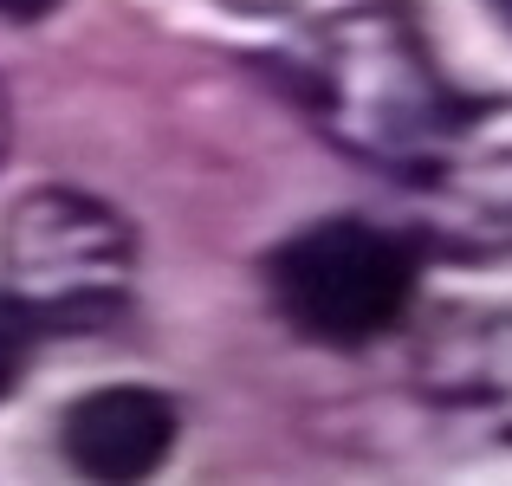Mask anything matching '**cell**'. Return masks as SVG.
<instances>
[{
  "label": "cell",
  "mask_w": 512,
  "mask_h": 486,
  "mask_svg": "<svg viewBox=\"0 0 512 486\" xmlns=\"http://www.w3.org/2000/svg\"><path fill=\"white\" fill-rule=\"evenodd\" d=\"M292 98L363 169L415 182L474 91L441 72L402 0H350L292 46Z\"/></svg>",
  "instance_id": "1"
},
{
  "label": "cell",
  "mask_w": 512,
  "mask_h": 486,
  "mask_svg": "<svg viewBox=\"0 0 512 486\" xmlns=\"http://www.w3.org/2000/svg\"><path fill=\"white\" fill-rule=\"evenodd\" d=\"M0 292L33 331H104L137 292V227L85 188H26L0 221Z\"/></svg>",
  "instance_id": "2"
},
{
  "label": "cell",
  "mask_w": 512,
  "mask_h": 486,
  "mask_svg": "<svg viewBox=\"0 0 512 486\" xmlns=\"http://www.w3.org/2000/svg\"><path fill=\"white\" fill-rule=\"evenodd\" d=\"M415 240L357 214H331L266 253V299L299 337L331 350L396 331L415 299Z\"/></svg>",
  "instance_id": "3"
},
{
  "label": "cell",
  "mask_w": 512,
  "mask_h": 486,
  "mask_svg": "<svg viewBox=\"0 0 512 486\" xmlns=\"http://www.w3.org/2000/svg\"><path fill=\"white\" fill-rule=\"evenodd\" d=\"M415 247L454 266L512 260V98H467L415 182Z\"/></svg>",
  "instance_id": "4"
},
{
  "label": "cell",
  "mask_w": 512,
  "mask_h": 486,
  "mask_svg": "<svg viewBox=\"0 0 512 486\" xmlns=\"http://www.w3.org/2000/svg\"><path fill=\"white\" fill-rule=\"evenodd\" d=\"M169 448H175V402L143 383L91 389L59 422V454L85 480H143L169 461Z\"/></svg>",
  "instance_id": "5"
},
{
  "label": "cell",
  "mask_w": 512,
  "mask_h": 486,
  "mask_svg": "<svg viewBox=\"0 0 512 486\" xmlns=\"http://www.w3.org/2000/svg\"><path fill=\"white\" fill-rule=\"evenodd\" d=\"M415 383L441 409H506L512 402V312L441 318L422 337Z\"/></svg>",
  "instance_id": "6"
},
{
  "label": "cell",
  "mask_w": 512,
  "mask_h": 486,
  "mask_svg": "<svg viewBox=\"0 0 512 486\" xmlns=\"http://www.w3.org/2000/svg\"><path fill=\"white\" fill-rule=\"evenodd\" d=\"M33 318L20 312V305L0 292V402L20 389V376H26V363H33Z\"/></svg>",
  "instance_id": "7"
},
{
  "label": "cell",
  "mask_w": 512,
  "mask_h": 486,
  "mask_svg": "<svg viewBox=\"0 0 512 486\" xmlns=\"http://www.w3.org/2000/svg\"><path fill=\"white\" fill-rule=\"evenodd\" d=\"M214 7L240 13V20H286V13H299L305 0H214Z\"/></svg>",
  "instance_id": "8"
},
{
  "label": "cell",
  "mask_w": 512,
  "mask_h": 486,
  "mask_svg": "<svg viewBox=\"0 0 512 486\" xmlns=\"http://www.w3.org/2000/svg\"><path fill=\"white\" fill-rule=\"evenodd\" d=\"M52 7H65V0H0V20H20L26 26V20H46Z\"/></svg>",
  "instance_id": "9"
},
{
  "label": "cell",
  "mask_w": 512,
  "mask_h": 486,
  "mask_svg": "<svg viewBox=\"0 0 512 486\" xmlns=\"http://www.w3.org/2000/svg\"><path fill=\"white\" fill-rule=\"evenodd\" d=\"M487 13H493L500 26H512V0H487Z\"/></svg>",
  "instance_id": "10"
},
{
  "label": "cell",
  "mask_w": 512,
  "mask_h": 486,
  "mask_svg": "<svg viewBox=\"0 0 512 486\" xmlns=\"http://www.w3.org/2000/svg\"><path fill=\"white\" fill-rule=\"evenodd\" d=\"M0 156H7V98H0Z\"/></svg>",
  "instance_id": "11"
}]
</instances>
